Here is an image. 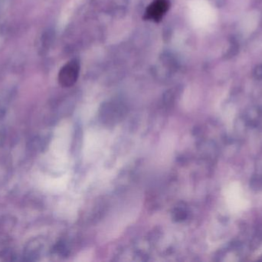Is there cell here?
Returning <instances> with one entry per match:
<instances>
[{
    "mask_svg": "<svg viewBox=\"0 0 262 262\" xmlns=\"http://www.w3.org/2000/svg\"><path fill=\"white\" fill-rule=\"evenodd\" d=\"M80 63L77 59L68 62L58 73V82L63 87H71L73 86L80 73Z\"/></svg>",
    "mask_w": 262,
    "mask_h": 262,
    "instance_id": "1",
    "label": "cell"
},
{
    "mask_svg": "<svg viewBox=\"0 0 262 262\" xmlns=\"http://www.w3.org/2000/svg\"><path fill=\"white\" fill-rule=\"evenodd\" d=\"M170 7L169 0H154L145 11L143 18L149 21L159 23L167 13Z\"/></svg>",
    "mask_w": 262,
    "mask_h": 262,
    "instance_id": "2",
    "label": "cell"
}]
</instances>
